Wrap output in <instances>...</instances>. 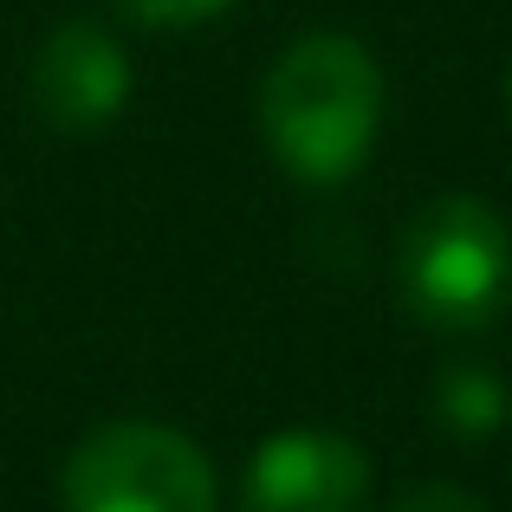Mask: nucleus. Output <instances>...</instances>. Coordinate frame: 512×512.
I'll return each instance as SVG.
<instances>
[{
  "instance_id": "obj_1",
  "label": "nucleus",
  "mask_w": 512,
  "mask_h": 512,
  "mask_svg": "<svg viewBox=\"0 0 512 512\" xmlns=\"http://www.w3.org/2000/svg\"><path fill=\"white\" fill-rule=\"evenodd\" d=\"M260 137L292 182H350L383 137V65L350 33H299L260 78Z\"/></svg>"
},
{
  "instance_id": "obj_2",
  "label": "nucleus",
  "mask_w": 512,
  "mask_h": 512,
  "mask_svg": "<svg viewBox=\"0 0 512 512\" xmlns=\"http://www.w3.org/2000/svg\"><path fill=\"white\" fill-rule=\"evenodd\" d=\"M396 286L428 331H487L512 299V227L480 195H435L396 240Z\"/></svg>"
},
{
  "instance_id": "obj_3",
  "label": "nucleus",
  "mask_w": 512,
  "mask_h": 512,
  "mask_svg": "<svg viewBox=\"0 0 512 512\" xmlns=\"http://www.w3.org/2000/svg\"><path fill=\"white\" fill-rule=\"evenodd\" d=\"M65 512H214V467L182 428L104 422L65 454Z\"/></svg>"
},
{
  "instance_id": "obj_4",
  "label": "nucleus",
  "mask_w": 512,
  "mask_h": 512,
  "mask_svg": "<svg viewBox=\"0 0 512 512\" xmlns=\"http://www.w3.org/2000/svg\"><path fill=\"white\" fill-rule=\"evenodd\" d=\"M240 512H370V461L338 428H279L247 461Z\"/></svg>"
},
{
  "instance_id": "obj_5",
  "label": "nucleus",
  "mask_w": 512,
  "mask_h": 512,
  "mask_svg": "<svg viewBox=\"0 0 512 512\" xmlns=\"http://www.w3.org/2000/svg\"><path fill=\"white\" fill-rule=\"evenodd\" d=\"M130 104V52L117 46L111 26L65 20L33 52V111L59 137H91L111 130Z\"/></svg>"
},
{
  "instance_id": "obj_6",
  "label": "nucleus",
  "mask_w": 512,
  "mask_h": 512,
  "mask_svg": "<svg viewBox=\"0 0 512 512\" xmlns=\"http://www.w3.org/2000/svg\"><path fill=\"white\" fill-rule=\"evenodd\" d=\"M512 415V396L506 383L487 370V363H448L435 383V422L461 441H480V435H500Z\"/></svg>"
},
{
  "instance_id": "obj_7",
  "label": "nucleus",
  "mask_w": 512,
  "mask_h": 512,
  "mask_svg": "<svg viewBox=\"0 0 512 512\" xmlns=\"http://www.w3.org/2000/svg\"><path fill=\"white\" fill-rule=\"evenodd\" d=\"M124 20H137V26H163V33H175V26H201V20H214V13H227L234 0H111Z\"/></svg>"
},
{
  "instance_id": "obj_8",
  "label": "nucleus",
  "mask_w": 512,
  "mask_h": 512,
  "mask_svg": "<svg viewBox=\"0 0 512 512\" xmlns=\"http://www.w3.org/2000/svg\"><path fill=\"white\" fill-rule=\"evenodd\" d=\"M389 512H493L480 493H467V487H454V480H428V487H409Z\"/></svg>"
},
{
  "instance_id": "obj_9",
  "label": "nucleus",
  "mask_w": 512,
  "mask_h": 512,
  "mask_svg": "<svg viewBox=\"0 0 512 512\" xmlns=\"http://www.w3.org/2000/svg\"><path fill=\"white\" fill-rule=\"evenodd\" d=\"M506 124H512V72H506Z\"/></svg>"
}]
</instances>
